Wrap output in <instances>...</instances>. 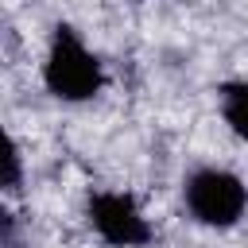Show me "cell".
Segmentation results:
<instances>
[{"mask_svg": "<svg viewBox=\"0 0 248 248\" xmlns=\"http://www.w3.org/2000/svg\"><path fill=\"white\" fill-rule=\"evenodd\" d=\"M43 81H46L50 97L78 105V101H89V97L101 93L105 70L97 62V54L78 39V31L66 27V23H58L54 35H50V46H46Z\"/></svg>", "mask_w": 248, "mask_h": 248, "instance_id": "1", "label": "cell"}, {"mask_svg": "<svg viewBox=\"0 0 248 248\" xmlns=\"http://www.w3.org/2000/svg\"><path fill=\"white\" fill-rule=\"evenodd\" d=\"M23 182V159H19V143L8 140V151H4V190L16 194Z\"/></svg>", "mask_w": 248, "mask_h": 248, "instance_id": "5", "label": "cell"}, {"mask_svg": "<svg viewBox=\"0 0 248 248\" xmlns=\"http://www.w3.org/2000/svg\"><path fill=\"white\" fill-rule=\"evenodd\" d=\"M186 209L209 229H229L248 209V186L221 167H202L186 178Z\"/></svg>", "mask_w": 248, "mask_h": 248, "instance_id": "2", "label": "cell"}, {"mask_svg": "<svg viewBox=\"0 0 248 248\" xmlns=\"http://www.w3.org/2000/svg\"><path fill=\"white\" fill-rule=\"evenodd\" d=\"M221 116H225V124L248 143V81H229V85H221Z\"/></svg>", "mask_w": 248, "mask_h": 248, "instance_id": "4", "label": "cell"}, {"mask_svg": "<svg viewBox=\"0 0 248 248\" xmlns=\"http://www.w3.org/2000/svg\"><path fill=\"white\" fill-rule=\"evenodd\" d=\"M89 225L112 248H143L151 240V225L140 213V205L128 194H116V190L89 194Z\"/></svg>", "mask_w": 248, "mask_h": 248, "instance_id": "3", "label": "cell"}]
</instances>
